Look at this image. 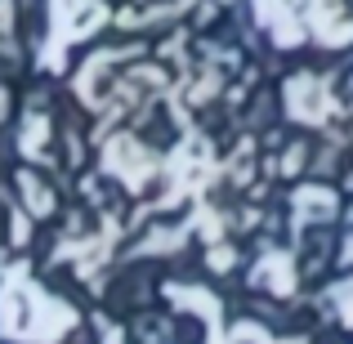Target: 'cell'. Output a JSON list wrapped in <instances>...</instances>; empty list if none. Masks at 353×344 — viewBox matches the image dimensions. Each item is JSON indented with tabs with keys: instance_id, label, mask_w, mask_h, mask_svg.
Instances as JSON below:
<instances>
[{
	"instance_id": "cell-1",
	"label": "cell",
	"mask_w": 353,
	"mask_h": 344,
	"mask_svg": "<svg viewBox=\"0 0 353 344\" xmlns=\"http://www.w3.org/2000/svg\"><path fill=\"white\" fill-rule=\"evenodd\" d=\"M72 322H77V313L68 304L50 300L41 286H32L23 264L9 268L5 286H0V331L5 336L32 340V344H54Z\"/></svg>"
},
{
	"instance_id": "cell-2",
	"label": "cell",
	"mask_w": 353,
	"mask_h": 344,
	"mask_svg": "<svg viewBox=\"0 0 353 344\" xmlns=\"http://www.w3.org/2000/svg\"><path fill=\"white\" fill-rule=\"evenodd\" d=\"M286 108H291L295 121H313V125H322L327 121V81H313V77H295L286 81Z\"/></svg>"
},
{
	"instance_id": "cell-3",
	"label": "cell",
	"mask_w": 353,
	"mask_h": 344,
	"mask_svg": "<svg viewBox=\"0 0 353 344\" xmlns=\"http://www.w3.org/2000/svg\"><path fill=\"white\" fill-rule=\"evenodd\" d=\"M103 165H108V170H117L130 188H139V183L152 174L157 161L134 143V139H112V143H108V152H103Z\"/></svg>"
},
{
	"instance_id": "cell-4",
	"label": "cell",
	"mask_w": 353,
	"mask_h": 344,
	"mask_svg": "<svg viewBox=\"0 0 353 344\" xmlns=\"http://www.w3.org/2000/svg\"><path fill=\"white\" fill-rule=\"evenodd\" d=\"M23 197H27V201H32V210H36V215H45V210H50V206H54V201H50V192H45V188H41V183H36V179H32V174H23Z\"/></svg>"
},
{
	"instance_id": "cell-5",
	"label": "cell",
	"mask_w": 353,
	"mask_h": 344,
	"mask_svg": "<svg viewBox=\"0 0 353 344\" xmlns=\"http://www.w3.org/2000/svg\"><path fill=\"white\" fill-rule=\"evenodd\" d=\"M349 259H353V237H349ZM340 304H345V318L353 322V286H349V291H340Z\"/></svg>"
}]
</instances>
